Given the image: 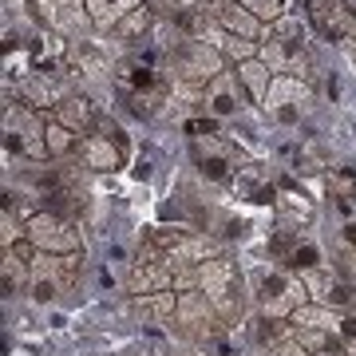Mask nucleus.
Here are the masks:
<instances>
[{
	"label": "nucleus",
	"instance_id": "c85d7f7f",
	"mask_svg": "<svg viewBox=\"0 0 356 356\" xmlns=\"http://www.w3.org/2000/svg\"><path fill=\"white\" fill-rule=\"evenodd\" d=\"M238 191H242L250 202H257V206H273V202H277V191H273V182L257 178L254 170H245V175L238 178Z\"/></svg>",
	"mask_w": 356,
	"mask_h": 356
},
{
	"label": "nucleus",
	"instance_id": "c756f323",
	"mask_svg": "<svg viewBox=\"0 0 356 356\" xmlns=\"http://www.w3.org/2000/svg\"><path fill=\"white\" fill-rule=\"evenodd\" d=\"M289 269H297V273H313V269H321V250L313 242H301L297 245V254L289 257Z\"/></svg>",
	"mask_w": 356,
	"mask_h": 356
},
{
	"label": "nucleus",
	"instance_id": "f3484780",
	"mask_svg": "<svg viewBox=\"0 0 356 356\" xmlns=\"http://www.w3.org/2000/svg\"><path fill=\"white\" fill-rule=\"evenodd\" d=\"M56 123H64L67 131H76L79 139H83V135H91V131L99 127L103 119L88 95H64V103L56 107Z\"/></svg>",
	"mask_w": 356,
	"mask_h": 356
},
{
	"label": "nucleus",
	"instance_id": "f704fd0d",
	"mask_svg": "<svg viewBox=\"0 0 356 356\" xmlns=\"http://www.w3.org/2000/svg\"><path fill=\"white\" fill-rule=\"evenodd\" d=\"M341 341L344 344H356V317H344L341 321Z\"/></svg>",
	"mask_w": 356,
	"mask_h": 356
},
{
	"label": "nucleus",
	"instance_id": "c9c22d12",
	"mask_svg": "<svg viewBox=\"0 0 356 356\" xmlns=\"http://www.w3.org/2000/svg\"><path fill=\"white\" fill-rule=\"evenodd\" d=\"M344 242L356 250V222H348V226H344Z\"/></svg>",
	"mask_w": 356,
	"mask_h": 356
},
{
	"label": "nucleus",
	"instance_id": "412c9836",
	"mask_svg": "<svg viewBox=\"0 0 356 356\" xmlns=\"http://www.w3.org/2000/svg\"><path fill=\"white\" fill-rule=\"evenodd\" d=\"M293 329H313V332H341V321H337V313H332L329 305H301L297 313H293Z\"/></svg>",
	"mask_w": 356,
	"mask_h": 356
},
{
	"label": "nucleus",
	"instance_id": "393cba45",
	"mask_svg": "<svg viewBox=\"0 0 356 356\" xmlns=\"http://www.w3.org/2000/svg\"><path fill=\"white\" fill-rule=\"evenodd\" d=\"M285 154L293 159V166L297 170H325L329 166V159H325V151H321V143H313V139H305V143H289L285 147Z\"/></svg>",
	"mask_w": 356,
	"mask_h": 356
},
{
	"label": "nucleus",
	"instance_id": "4468645a",
	"mask_svg": "<svg viewBox=\"0 0 356 356\" xmlns=\"http://www.w3.org/2000/svg\"><path fill=\"white\" fill-rule=\"evenodd\" d=\"M175 269L163 266V261H135V269H131L127 277V293L131 297H151V293H166L175 289Z\"/></svg>",
	"mask_w": 356,
	"mask_h": 356
},
{
	"label": "nucleus",
	"instance_id": "f8f14e48",
	"mask_svg": "<svg viewBox=\"0 0 356 356\" xmlns=\"http://www.w3.org/2000/svg\"><path fill=\"white\" fill-rule=\"evenodd\" d=\"M301 285L313 297V305H329V309H353L356 289L353 281L337 277V273H325V269H313V273H301Z\"/></svg>",
	"mask_w": 356,
	"mask_h": 356
},
{
	"label": "nucleus",
	"instance_id": "7ed1b4c3",
	"mask_svg": "<svg viewBox=\"0 0 356 356\" xmlns=\"http://www.w3.org/2000/svg\"><path fill=\"white\" fill-rule=\"evenodd\" d=\"M254 289H257V305L269 321H293V313L305 305V285L285 269L254 273Z\"/></svg>",
	"mask_w": 356,
	"mask_h": 356
},
{
	"label": "nucleus",
	"instance_id": "2f4dec72",
	"mask_svg": "<svg viewBox=\"0 0 356 356\" xmlns=\"http://www.w3.org/2000/svg\"><path fill=\"white\" fill-rule=\"evenodd\" d=\"M297 245H301V234H293V229H281L277 238L269 242V254H273V257H281V261L289 266V257L297 254Z\"/></svg>",
	"mask_w": 356,
	"mask_h": 356
},
{
	"label": "nucleus",
	"instance_id": "bb28decb",
	"mask_svg": "<svg viewBox=\"0 0 356 356\" xmlns=\"http://www.w3.org/2000/svg\"><path fill=\"white\" fill-rule=\"evenodd\" d=\"M151 32H154V13H151V4L135 8V13L123 20V24L115 28V36H119V40H139V36H151Z\"/></svg>",
	"mask_w": 356,
	"mask_h": 356
},
{
	"label": "nucleus",
	"instance_id": "ddd939ff",
	"mask_svg": "<svg viewBox=\"0 0 356 356\" xmlns=\"http://www.w3.org/2000/svg\"><path fill=\"white\" fill-rule=\"evenodd\" d=\"M194 163H198V175L206 182H229L234 178V151L218 135L194 139Z\"/></svg>",
	"mask_w": 356,
	"mask_h": 356
},
{
	"label": "nucleus",
	"instance_id": "a211bd4d",
	"mask_svg": "<svg viewBox=\"0 0 356 356\" xmlns=\"http://www.w3.org/2000/svg\"><path fill=\"white\" fill-rule=\"evenodd\" d=\"M83 4H88V16L95 28H119L147 0H83Z\"/></svg>",
	"mask_w": 356,
	"mask_h": 356
},
{
	"label": "nucleus",
	"instance_id": "6e6552de",
	"mask_svg": "<svg viewBox=\"0 0 356 356\" xmlns=\"http://www.w3.org/2000/svg\"><path fill=\"white\" fill-rule=\"evenodd\" d=\"M309 99H313V91H309V79H297V76H273V88L266 95V107L273 115V123L281 127H297L301 123V115H305Z\"/></svg>",
	"mask_w": 356,
	"mask_h": 356
},
{
	"label": "nucleus",
	"instance_id": "6ab92c4d",
	"mask_svg": "<svg viewBox=\"0 0 356 356\" xmlns=\"http://www.w3.org/2000/svg\"><path fill=\"white\" fill-rule=\"evenodd\" d=\"M238 79H242L250 103H266L269 88H273V72H269V64H261V60H242V64H238Z\"/></svg>",
	"mask_w": 356,
	"mask_h": 356
},
{
	"label": "nucleus",
	"instance_id": "9d476101",
	"mask_svg": "<svg viewBox=\"0 0 356 356\" xmlns=\"http://www.w3.org/2000/svg\"><path fill=\"white\" fill-rule=\"evenodd\" d=\"M309 20L325 40H337V44H353L356 40V13L344 4V0H305Z\"/></svg>",
	"mask_w": 356,
	"mask_h": 356
},
{
	"label": "nucleus",
	"instance_id": "39448f33",
	"mask_svg": "<svg viewBox=\"0 0 356 356\" xmlns=\"http://www.w3.org/2000/svg\"><path fill=\"white\" fill-rule=\"evenodd\" d=\"M44 131H48V123L40 119L32 107H8L4 111V147L16 154H24V159H32V163H44L48 159V143H44Z\"/></svg>",
	"mask_w": 356,
	"mask_h": 356
},
{
	"label": "nucleus",
	"instance_id": "dca6fc26",
	"mask_svg": "<svg viewBox=\"0 0 356 356\" xmlns=\"http://www.w3.org/2000/svg\"><path fill=\"white\" fill-rule=\"evenodd\" d=\"M40 8V16L48 20V28L56 32H79V28L88 24V4L83 0H32Z\"/></svg>",
	"mask_w": 356,
	"mask_h": 356
},
{
	"label": "nucleus",
	"instance_id": "473e14b6",
	"mask_svg": "<svg viewBox=\"0 0 356 356\" xmlns=\"http://www.w3.org/2000/svg\"><path fill=\"white\" fill-rule=\"evenodd\" d=\"M28 289H32V297H36L40 305H48V301H56V297H60V285H56L51 277H40V273H32Z\"/></svg>",
	"mask_w": 356,
	"mask_h": 356
},
{
	"label": "nucleus",
	"instance_id": "7c9ffc66",
	"mask_svg": "<svg viewBox=\"0 0 356 356\" xmlns=\"http://www.w3.org/2000/svg\"><path fill=\"white\" fill-rule=\"evenodd\" d=\"M245 13H254L257 20H281L285 16V0H238Z\"/></svg>",
	"mask_w": 356,
	"mask_h": 356
},
{
	"label": "nucleus",
	"instance_id": "0eeeda50",
	"mask_svg": "<svg viewBox=\"0 0 356 356\" xmlns=\"http://www.w3.org/2000/svg\"><path fill=\"white\" fill-rule=\"evenodd\" d=\"M123 154H127V135L111 119H103L99 127L91 131V135H83V143H79V163L88 166V170H99V175L123 166Z\"/></svg>",
	"mask_w": 356,
	"mask_h": 356
},
{
	"label": "nucleus",
	"instance_id": "423d86ee",
	"mask_svg": "<svg viewBox=\"0 0 356 356\" xmlns=\"http://www.w3.org/2000/svg\"><path fill=\"white\" fill-rule=\"evenodd\" d=\"M24 229H28V245H32L36 254H56V257L83 254V242H79L76 226H72L67 218H60V214L40 210V214H32L24 222Z\"/></svg>",
	"mask_w": 356,
	"mask_h": 356
},
{
	"label": "nucleus",
	"instance_id": "5701e85b",
	"mask_svg": "<svg viewBox=\"0 0 356 356\" xmlns=\"http://www.w3.org/2000/svg\"><path fill=\"white\" fill-rule=\"evenodd\" d=\"M44 143H48V159H72V154H79V135L76 131H67L64 123H56L51 119L48 131H44Z\"/></svg>",
	"mask_w": 356,
	"mask_h": 356
},
{
	"label": "nucleus",
	"instance_id": "2eb2a0df",
	"mask_svg": "<svg viewBox=\"0 0 356 356\" xmlns=\"http://www.w3.org/2000/svg\"><path fill=\"white\" fill-rule=\"evenodd\" d=\"M24 51H28V64H32V72H40V76H48V72H56V67L67 60V44L56 32H36V36L24 44Z\"/></svg>",
	"mask_w": 356,
	"mask_h": 356
},
{
	"label": "nucleus",
	"instance_id": "b1692460",
	"mask_svg": "<svg viewBox=\"0 0 356 356\" xmlns=\"http://www.w3.org/2000/svg\"><path fill=\"white\" fill-rule=\"evenodd\" d=\"M67 64L76 67V72H83V76H91V79H99V76H107V72H115V67L107 64V56H103V51H95V48H88V44H79V48L67 51Z\"/></svg>",
	"mask_w": 356,
	"mask_h": 356
},
{
	"label": "nucleus",
	"instance_id": "20e7f679",
	"mask_svg": "<svg viewBox=\"0 0 356 356\" xmlns=\"http://www.w3.org/2000/svg\"><path fill=\"white\" fill-rule=\"evenodd\" d=\"M170 329L182 332V337H194V341H218L226 321L218 317V309L210 305V297L198 289H178V313L170 321Z\"/></svg>",
	"mask_w": 356,
	"mask_h": 356
},
{
	"label": "nucleus",
	"instance_id": "aec40b11",
	"mask_svg": "<svg viewBox=\"0 0 356 356\" xmlns=\"http://www.w3.org/2000/svg\"><path fill=\"white\" fill-rule=\"evenodd\" d=\"M218 28H222V32H229V36H242V40H257V36H261V20H257L254 13H245L238 0H234L222 16H218Z\"/></svg>",
	"mask_w": 356,
	"mask_h": 356
},
{
	"label": "nucleus",
	"instance_id": "a878e982",
	"mask_svg": "<svg viewBox=\"0 0 356 356\" xmlns=\"http://www.w3.org/2000/svg\"><path fill=\"white\" fill-rule=\"evenodd\" d=\"M281 191H285V198H281V214L289 218V222H313V202H309L305 194H297V186H293V178H281Z\"/></svg>",
	"mask_w": 356,
	"mask_h": 356
},
{
	"label": "nucleus",
	"instance_id": "cd10ccee",
	"mask_svg": "<svg viewBox=\"0 0 356 356\" xmlns=\"http://www.w3.org/2000/svg\"><path fill=\"white\" fill-rule=\"evenodd\" d=\"M293 337V321H269V317H261L254 325V341L261 344V348H277L281 341H289Z\"/></svg>",
	"mask_w": 356,
	"mask_h": 356
},
{
	"label": "nucleus",
	"instance_id": "1a4fd4ad",
	"mask_svg": "<svg viewBox=\"0 0 356 356\" xmlns=\"http://www.w3.org/2000/svg\"><path fill=\"white\" fill-rule=\"evenodd\" d=\"M170 64H175L182 83H210L214 76H222V56H218L206 40H186L170 51Z\"/></svg>",
	"mask_w": 356,
	"mask_h": 356
},
{
	"label": "nucleus",
	"instance_id": "4c0bfd02",
	"mask_svg": "<svg viewBox=\"0 0 356 356\" xmlns=\"http://www.w3.org/2000/svg\"><path fill=\"white\" fill-rule=\"evenodd\" d=\"M348 56H353V64H356V40H353V44H348Z\"/></svg>",
	"mask_w": 356,
	"mask_h": 356
},
{
	"label": "nucleus",
	"instance_id": "72a5a7b5",
	"mask_svg": "<svg viewBox=\"0 0 356 356\" xmlns=\"http://www.w3.org/2000/svg\"><path fill=\"white\" fill-rule=\"evenodd\" d=\"M269 356H313V353H309L297 337H289V341H281L277 348H269Z\"/></svg>",
	"mask_w": 356,
	"mask_h": 356
},
{
	"label": "nucleus",
	"instance_id": "9b49d317",
	"mask_svg": "<svg viewBox=\"0 0 356 356\" xmlns=\"http://www.w3.org/2000/svg\"><path fill=\"white\" fill-rule=\"evenodd\" d=\"M242 103H250V95H245L238 72H222V76H214L202 88V107L214 115L218 123L222 119H234V115L242 111Z\"/></svg>",
	"mask_w": 356,
	"mask_h": 356
},
{
	"label": "nucleus",
	"instance_id": "f03ea898",
	"mask_svg": "<svg viewBox=\"0 0 356 356\" xmlns=\"http://www.w3.org/2000/svg\"><path fill=\"white\" fill-rule=\"evenodd\" d=\"M175 289H198L210 297V305L218 309V317L226 325H238L242 317V273L226 254L214 261H202L198 269H186L175 277Z\"/></svg>",
	"mask_w": 356,
	"mask_h": 356
},
{
	"label": "nucleus",
	"instance_id": "f257e3e1",
	"mask_svg": "<svg viewBox=\"0 0 356 356\" xmlns=\"http://www.w3.org/2000/svg\"><path fill=\"white\" fill-rule=\"evenodd\" d=\"M257 44H261V48H257V60L269 64V72H277V76H297V79H313L317 76V67H313V51H309V40H305L301 20L281 16V20H273V24L261 32Z\"/></svg>",
	"mask_w": 356,
	"mask_h": 356
},
{
	"label": "nucleus",
	"instance_id": "4be33fe9",
	"mask_svg": "<svg viewBox=\"0 0 356 356\" xmlns=\"http://www.w3.org/2000/svg\"><path fill=\"white\" fill-rule=\"evenodd\" d=\"M329 191H332V198H337V206H341L344 214H353L356 210V170L348 163H341V166H332L329 170Z\"/></svg>",
	"mask_w": 356,
	"mask_h": 356
},
{
	"label": "nucleus",
	"instance_id": "e433bc0d",
	"mask_svg": "<svg viewBox=\"0 0 356 356\" xmlns=\"http://www.w3.org/2000/svg\"><path fill=\"white\" fill-rule=\"evenodd\" d=\"M344 273H353V289H356V261H344Z\"/></svg>",
	"mask_w": 356,
	"mask_h": 356
}]
</instances>
